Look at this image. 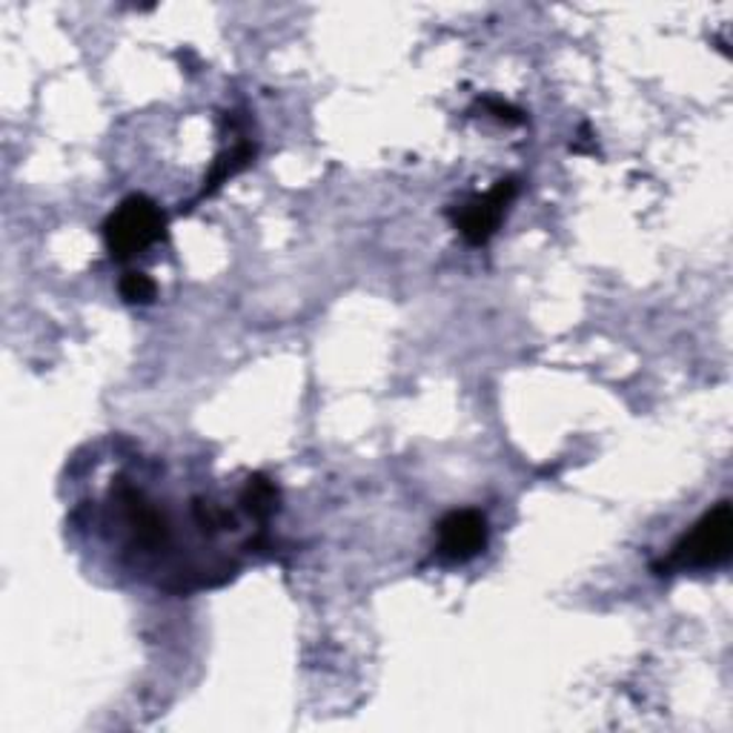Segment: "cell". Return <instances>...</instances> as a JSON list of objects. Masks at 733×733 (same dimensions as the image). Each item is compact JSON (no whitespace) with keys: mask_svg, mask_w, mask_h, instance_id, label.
<instances>
[{"mask_svg":"<svg viewBox=\"0 0 733 733\" xmlns=\"http://www.w3.org/2000/svg\"><path fill=\"white\" fill-rule=\"evenodd\" d=\"M121 502H124L126 522H130L132 533H135V541L146 550H158L169 539V527H166L164 513L155 510L149 502H146L141 493L124 491L121 493Z\"/></svg>","mask_w":733,"mask_h":733,"instance_id":"5","label":"cell"},{"mask_svg":"<svg viewBox=\"0 0 733 733\" xmlns=\"http://www.w3.org/2000/svg\"><path fill=\"white\" fill-rule=\"evenodd\" d=\"M118 290L126 304H149L155 292H158V287H155V281L146 276V272H126V276L121 278Z\"/></svg>","mask_w":733,"mask_h":733,"instance_id":"8","label":"cell"},{"mask_svg":"<svg viewBox=\"0 0 733 733\" xmlns=\"http://www.w3.org/2000/svg\"><path fill=\"white\" fill-rule=\"evenodd\" d=\"M519 193V184L516 178H502L496 180V187L491 189L482 198H473L471 204H464L456 213V229L464 236V241L473 244V247H482V244L491 241L496 236L498 224L507 215V207L513 204Z\"/></svg>","mask_w":733,"mask_h":733,"instance_id":"3","label":"cell"},{"mask_svg":"<svg viewBox=\"0 0 733 733\" xmlns=\"http://www.w3.org/2000/svg\"><path fill=\"white\" fill-rule=\"evenodd\" d=\"M193 516H195V522H198V527H202L204 533H207V530L215 533V530H221V527L227 525V516H224L218 507L209 505V502H195Z\"/></svg>","mask_w":733,"mask_h":733,"instance_id":"9","label":"cell"},{"mask_svg":"<svg viewBox=\"0 0 733 733\" xmlns=\"http://www.w3.org/2000/svg\"><path fill=\"white\" fill-rule=\"evenodd\" d=\"M487 547V519L478 510H453L438 522V556L471 561Z\"/></svg>","mask_w":733,"mask_h":733,"instance_id":"4","label":"cell"},{"mask_svg":"<svg viewBox=\"0 0 733 733\" xmlns=\"http://www.w3.org/2000/svg\"><path fill=\"white\" fill-rule=\"evenodd\" d=\"M485 106L496 115V118L507 121V124H522V121H525L519 110H513L510 104H502V101H485Z\"/></svg>","mask_w":733,"mask_h":733,"instance_id":"10","label":"cell"},{"mask_svg":"<svg viewBox=\"0 0 733 733\" xmlns=\"http://www.w3.org/2000/svg\"><path fill=\"white\" fill-rule=\"evenodd\" d=\"M166 236V213L146 195H130L104 221V244L115 261L138 256Z\"/></svg>","mask_w":733,"mask_h":733,"instance_id":"2","label":"cell"},{"mask_svg":"<svg viewBox=\"0 0 733 733\" xmlns=\"http://www.w3.org/2000/svg\"><path fill=\"white\" fill-rule=\"evenodd\" d=\"M733 547V510L731 502L708 510L691 530L671 547L668 559H662L653 570H705L727 561Z\"/></svg>","mask_w":733,"mask_h":733,"instance_id":"1","label":"cell"},{"mask_svg":"<svg viewBox=\"0 0 733 733\" xmlns=\"http://www.w3.org/2000/svg\"><path fill=\"white\" fill-rule=\"evenodd\" d=\"M241 498L244 505H247V510L252 513V516H258V519H270L272 513L278 510V487L272 485L270 478L261 476V473L249 476Z\"/></svg>","mask_w":733,"mask_h":733,"instance_id":"7","label":"cell"},{"mask_svg":"<svg viewBox=\"0 0 733 733\" xmlns=\"http://www.w3.org/2000/svg\"><path fill=\"white\" fill-rule=\"evenodd\" d=\"M256 158V146L247 144V141H241V144H236L229 153H224L221 158L215 161L213 173H209V178L204 180V193L202 195H213L215 189L224 187L233 175H238L241 169H247L249 161Z\"/></svg>","mask_w":733,"mask_h":733,"instance_id":"6","label":"cell"}]
</instances>
